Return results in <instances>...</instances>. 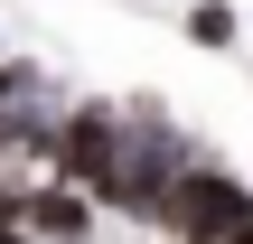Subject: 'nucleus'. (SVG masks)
Listing matches in <instances>:
<instances>
[{"label":"nucleus","instance_id":"1","mask_svg":"<svg viewBox=\"0 0 253 244\" xmlns=\"http://www.w3.org/2000/svg\"><path fill=\"white\" fill-rule=\"evenodd\" d=\"M188 160H197V150H188L160 113H122V132H113V169H103V188H94V197H103V207H122V216H150V207H160V188H169Z\"/></svg>","mask_w":253,"mask_h":244},{"label":"nucleus","instance_id":"2","mask_svg":"<svg viewBox=\"0 0 253 244\" xmlns=\"http://www.w3.org/2000/svg\"><path fill=\"white\" fill-rule=\"evenodd\" d=\"M253 197H244V179L235 169H207V160H188L169 188H160V207H150V226H169L178 244H216L235 216H244Z\"/></svg>","mask_w":253,"mask_h":244},{"label":"nucleus","instance_id":"3","mask_svg":"<svg viewBox=\"0 0 253 244\" xmlns=\"http://www.w3.org/2000/svg\"><path fill=\"white\" fill-rule=\"evenodd\" d=\"M113 132H122V113L113 103H84V113H66L56 132H47V160H56V179L66 188H103V169H113Z\"/></svg>","mask_w":253,"mask_h":244},{"label":"nucleus","instance_id":"4","mask_svg":"<svg viewBox=\"0 0 253 244\" xmlns=\"http://www.w3.org/2000/svg\"><path fill=\"white\" fill-rule=\"evenodd\" d=\"M9 216H19V235H47V244H94V197L84 188H28V197H9Z\"/></svg>","mask_w":253,"mask_h":244},{"label":"nucleus","instance_id":"5","mask_svg":"<svg viewBox=\"0 0 253 244\" xmlns=\"http://www.w3.org/2000/svg\"><path fill=\"white\" fill-rule=\"evenodd\" d=\"M188 38H197L207 56H225V47L244 38V19H235V0H197V9H188Z\"/></svg>","mask_w":253,"mask_h":244},{"label":"nucleus","instance_id":"6","mask_svg":"<svg viewBox=\"0 0 253 244\" xmlns=\"http://www.w3.org/2000/svg\"><path fill=\"white\" fill-rule=\"evenodd\" d=\"M216 244H253V207H244V216H235V226H225Z\"/></svg>","mask_w":253,"mask_h":244},{"label":"nucleus","instance_id":"7","mask_svg":"<svg viewBox=\"0 0 253 244\" xmlns=\"http://www.w3.org/2000/svg\"><path fill=\"white\" fill-rule=\"evenodd\" d=\"M0 244H19V216H9V197H0Z\"/></svg>","mask_w":253,"mask_h":244}]
</instances>
